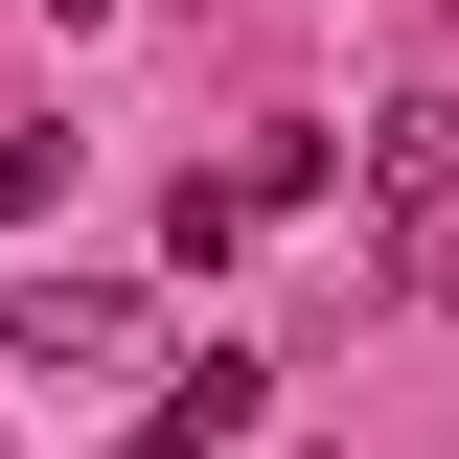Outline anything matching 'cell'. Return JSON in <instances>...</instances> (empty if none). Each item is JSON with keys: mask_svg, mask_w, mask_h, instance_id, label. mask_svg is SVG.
Segmentation results:
<instances>
[{"mask_svg": "<svg viewBox=\"0 0 459 459\" xmlns=\"http://www.w3.org/2000/svg\"><path fill=\"white\" fill-rule=\"evenodd\" d=\"M138 437H161V459H230V437H253V344H184L161 391H138Z\"/></svg>", "mask_w": 459, "mask_h": 459, "instance_id": "2", "label": "cell"}, {"mask_svg": "<svg viewBox=\"0 0 459 459\" xmlns=\"http://www.w3.org/2000/svg\"><path fill=\"white\" fill-rule=\"evenodd\" d=\"M69 23H115V0H69Z\"/></svg>", "mask_w": 459, "mask_h": 459, "instance_id": "5", "label": "cell"}, {"mask_svg": "<svg viewBox=\"0 0 459 459\" xmlns=\"http://www.w3.org/2000/svg\"><path fill=\"white\" fill-rule=\"evenodd\" d=\"M23 368H138V299L115 276H23Z\"/></svg>", "mask_w": 459, "mask_h": 459, "instance_id": "3", "label": "cell"}, {"mask_svg": "<svg viewBox=\"0 0 459 459\" xmlns=\"http://www.w3.org/2000/svg\"><path fill=\"white\" fill-rule=\"evenodd\" d=\"M368 207H391V230H459V92H391V115H368Z\"/></svg>", "mask_w": 459, "mask_h": 459, "instance_id": "1", "label": "cell"}, {"mask_svg": "<svg viewBox=\"0 0 459 459\" xmlns=\"http://www.w3.org/2000/svg\"><path fill=\"white\" fill-rule=\"evenodd\" d=\"M47 184H69V115H23V92H0V230L47 207Z\"/></svg>", "mask_w": 459, "mask_h": 459, "instance_id": "4", "label": "cell"}]
</instances>
